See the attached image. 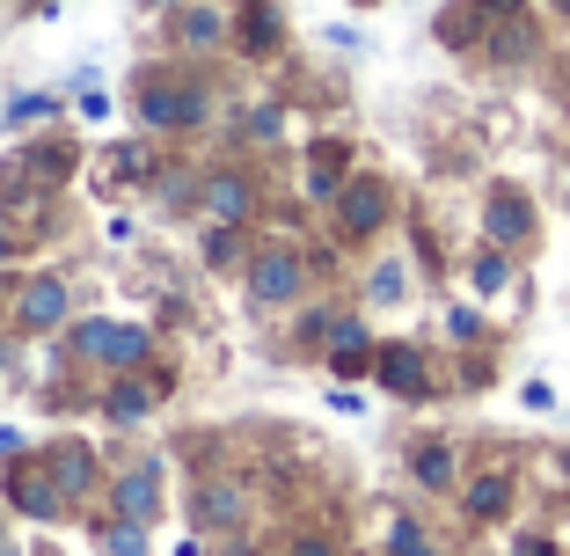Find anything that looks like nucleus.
<instances>
[{
  "mask_svg": "<svg viewBox=\"0 0 570 556\" xmlns=\"http://www.w3.org/2000/svg\"><path fill=\"white\" fill-rule=\"evenodd\" d=\"M59 315H67V286H59V279H30V293H22V330H51Z\"/></svg>",
  "mask_w": 570,
  "mask_h": 556,
  "instance_id": "f257e3e1",
  "label": "nucleus"
},
{
  "mask_svg": "<svg viewBox=\"0 0 570 556\" xmlns=\"http://www.w3.org/2000/svg\"><path fill=\"white\" fill-rule=\"evenodd\" d=\"M293 286H301V264H293V256H264V264H256V279H249V293L256 301H293Z\"/></svg>",
  "mask_w": 570,
  "mask_h": 556,
  "instance_id": "f03ea898",
  "label": "nucleus"
},
{
  "mask_svg": "<svg viewBox=\"0 0 570 556\" xmlns=\"http://www.w3.org/2000/svg\"><path fill=\"white\" fill-rule=\"evenodd\" d=\"M381 381L395 388V396H417V388H424V359L410 352V344H387V352H381Z\"/></svg>",
  "mask_w": 570,
  "mask_h": 556,
  "instance_id": "7ed1b4c3",
  "label": "nucleus"
},
{
  "mask_svg": "<svg viewBox=\"0 0 570 556\" xmlns=\"http://www.w3.org/2000/svg\"><path fill=\"white\" fill-rule=\"evenodd\" d=\"M527 235V198L520 191H498L490 198V242H520Z\"/></svg>",
  "mask_w": 570,
  "mask_h": 556,
  "instance_id": "20e7f679",
  "label": "nucleus"
},
{
  "mask_svg": "<svg viewBox=\"0 0 570 556\" xmlns=\"http://www.w3.org/2000/svg\"><path fill=\"white\" fill-rule=\"evenodd\" d=\"M387 191L381 184H352V191H344V227H381V213H387Z\"/></svg>",
  "mask_w": 570,
  "mask_h": 556,
  "instance_id": "39448f33",
  "label": "nucleus"
},
{
  "mask_svg": "<svg viewBox=\"0 0 570 556\" xmlns=\"http://www.w3.org/2000/svg\"><path fill=\"white\" fill-rule=\"evenodd\" d=\"M81 344H88V352H102V359H139V344H147V338H139V330H81Z\"/></svg>",
  "mask_w": 570,
  "mask_h": 556,
  "instance_id": "423d86ee",
  "label": "nucleus"
},
{
  "mask_svg": "<svg viewBox=\"0 0 570 556\" xmlns=\"http://www.w3.org/2000/svg\"><path fill=\"white\" fill-rule=\"evenodd\" d=\"M118 506L132 513V520H147V513L161 506V498H154V469H132V476H125V484H118Z\"/></svg>",
  "mask_w": 570,
  "mask_h": 556,
  "instance_id": "0eeeda50",
  "label": "nucleus"
},
{
  "mask_svg": "<svg viewBox=\"0 0 570 556\" xmlns=\"http://www.w3.org/2000/svg\"><path fill=\"white\" fill-rule=\"evenodd\" d=\"M205 198H213L219 220H242V213H249V184H242V176H213V191H205Z\"/></svg>",
  "mask_w": 570,
  "mask_h": 556,
  "instance_id": "6e6552de",
  "label": "nucleus"
},
{
  "mask_svg": "<svg viewBox=\"0 0 570 556\" xmlns=\"http://www.w3.org/2000/svg\"><path fill=\"white\" fill-rule=\"evenodd\" d=\"M16 506L37 513V520H51V513H59V490H51L45 476H22V484H16Z\"/></svg>",
  "mask_w": 570,
  "mask_h": 556,
  "instance_id": "1a4fd4ad",
  "label": "nucleus"
},
{
  "mask_svg": "<svg viewBox=\"0 0 570 556\" xmlns=\"http://www.w3.org/2000/svg\"><path fill=\"white\" fill-rule=\"evenodd\" d=\"M198 520H213V527L242 520V490L235 484H213V490H205V506H198Z\"/></svg>",
  "mask_w": 570,
  "mask_h": 556,
  "instance_id": "9d476101",
  "label": "nucleus"
},
{
  "mask_svg": "<svg viewBox=\"0 0 570 556\" xmlns=\"http://www.w3.org/2000/svg\"><path fill=\"white\" fill-rule=\"evenodd\" d=\"M330 352H336V367H358V359H366V330H358V322H336Z\"/></svg>",
  "mask_w": 570,
  "mask_h": 556,
  "instance_id": "9b49d317",
  "label": "nucleus"
},
{
  "mask_svg": "<svg viewBox=\"0 0 570 556\" xmlns=\"http://www.w3.org/2000/svg\"><path fill=\"white\" fill-rule=\"evenodd\" d=\"M469 279H475V293H498L504 279H512V271H504V250H483V256L469 264Z\"/></svg>",
  "mask_w": 570,
  "mask_h": 556,
  "instance_id": "f8f14e48",
  "label": "nucleus"
},
{
  "mask_svg": "<svg viewBox=\"0 0 570 556\" xmlns=\"http://www.w3.org/2000/svg\"><path fill=\"white\" fill-rule=\"evenodd\" d=\"M417 476H424L432 490H446V484H453V455H446V447H424V455H417Z\"/></svg>",
  "mask_w": 570,
  "mask_h": 556,
  "instance_id": "ddd939ff",
  "label": "nucleus"
},
{
  "mask_svg": "<svg viewBox=\"0 0 570 556\" xmlns=\"http://www.w3.org/2000/svg\"><path fill=\"white\" fill-rule=\"evenodd\" d=\"M469 513H483V520H490V513H504V476H483V484L469 490Z\"/></svg>",
  "mask_w": 570,
  "mask_h": 556,
  "instance_id": "4468645a",
  "label": "nucleus"
},
{
  "mask_svg": "<svg viewBox=\"0 0 570 556\" xmlns=\"http://www.w3.org/2000/svg\"><path fill=\"white\" fill-rule=\"evenodd\" d=\"M102 549H110V556H147V535H139V520L132 527H110V535H102Z\"/></svg>",
  "mask_w": 570,
  "mask_h": 556,
  "instance_id": "2eb2a0df",
  "label": "nucleus"
},
{
  "mask_svg": "<svg viewBox=\"0 0 570 556\" xmlns=\"http://www.w3.org/2000/svg\"><path fill=\"white\" fill-rule=\"evenodd\" d=\"M184 37H190V45H213V37H219V8H190V16H184Z\"/></svg>",
  "mask_w": 570,
  "mask_h": 556,
  "instance_id": "dca6fc26",
  "label": "nucleus"
},
{
  "mask_svg": "<svg viewBox=\"0 0 570 556\" xmlns=\"http://www.w3.org/2000/svg\"><path fill=\"white\" fill-rule=\"evenodd\" d=\"M387 542H395V556H432V542L417 535V520H395V535H387Z\"/></svg>",
  "mask_w": 570,
  "mask_h": 556,
  "instance_id": "f3484780",
  "label": "nucleus"
},
{
  "mask_svg": "<svg viewBox=\"0 0 570 556\" xmlns=\"http://www.w3.org/2000/svg\"><path fill=\"white\" fill-rule=\"evenodd\" d=\"M366 293H373L381 308H387V301H403V271H395V264H381V271H373V286H366Z\"/></svg>",
  "mask_w": 570,
  "mask_h": 556,
  "instance_id": "a211bd4d",
  "label": "nucleus"
},
{
  "mask_svg": "<svg viewBox=\"0 0 570 556\" xmlns=\"http://www.w3.org/2000/svg\"><path fill=\"white\" fill-rule=\"evenodd\" d=\"M59 484L81 490V484H88V455H73V447H67V455H59Z\"/></svg>",
  "mask_w": 570,
  "mask_h": 556,
  "instance_id": "6ab92c4d",
  "label": "nucleus"
},
{
  "mask_svg": "<svg viewBox=\"0 0 570 556\" xmlns=\"http://www.w3.org/2000/svg\"><path fill=\"white\" fill-rule=\"evenodd\" d=\"M139 410H147V388H118L110 396V418H139Z\"/></svg>",
  "mask_w": 570,
  "mask_h": 556,
  "instance_id": "aec40b11",
  "label": "nucleus"
},
{
  "mask_svg": "<svg viewBox=\"0 0 570 556\" xmlns=\"http://www.w3.org/2000/svg\"><path fill=\"white\" fill-rule=\"evenodd\" d=\"M446 330H453V338H461V344H469L475 330H483V315H475V308H453V315H446Z\"/></svg>",
  "mask_w": 570,
  "mask_h": 556,
  "instance_id": "412c9836",
  "label": "nucleus"
},
{
  "mask_svg": "<svg viewBox=\"0 0 570 556\" xmlns=\"http://www.w3.org/2000/svg\"><path fill=\"white\" fill-rule=\"evenodd\" d=\"M293 556H330V542H301V549H293Z\"/></svg>",
  "mask_w": 570,
  "mask_h": 556,
  "instance_id": "4be33fe9",
  "label": "nucleus"
},
{
  "mask_svg": "<svg viewBox=\"0 0 570 556\" xmlns=\"http://www.w3.org/2000/svg\"><path fill=\"white\" fill-rule=\"evenodd\" d=\"M520 556H549V542H520Z\"/></svg>",
  "mask_w": 570,
  "mask_h": 556,
  "instance_id": "5701e85b",
  "label": "nucleus"
},
{
  "mask_svg": "<svg viewBox=\"0 0 570 556\" xmlns=\"http://www.w3.org/2000/svg\"><path fill=\"white\" fill-rule=\"evenodd\" d=\"M0 256H8V235H0Z\"/></svg>",
  "mask_w": 570,
  "mask_h": 556,
  "instance_id": "b1692460",
  "label": "nucleus"
},
{
  "mask_svg": "<svg viewBox=\"0 0 570 556\" xmlns=\"http://www.w3.org/2000/svg\"><path fill=\"white\" fill-rule=\"evenodd\" d=\"M556 8H570V0H556Z\"/></svg>",
  "mask_w": 570,
  "mask_h": 556,
  "instance_id": "393cba45",
  "label": "nucleus"
},
{
  "mask_svg": "<svg viewBox=\"0 0 570 556\" xmlns=\"http://www.w3.org/2000/svg\"><path fill=\"white\" fill-rule=\"evenodd\" d=\"M563 184H570V169H563Z\"/></svg>",
  "mask_w": 570,
  "mask_h": 556,
  "instance_id": "a878e982",
  "label": "nucleus"
}]
</instances>
